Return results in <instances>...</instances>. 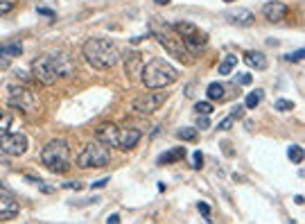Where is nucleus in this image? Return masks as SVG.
<instances>
[{
  "label": "nucleus",
  "mask_w": 305,
  "mask_h": 224,
  "mask_svg": "<svg viewBox=\"0 0 305 224\" xmlns=\"http://www.w3.org/2000/svg\"><path fill=\"white\" fill-rule=\"evenodd\" d=\"M21 52H23L21 41H5V43H0V70L10 68L12 59H14V57H19Z\"/></svg>",
  "instance_id": "9b49d317"
},
{
  "label": "nucleus",
  "mask_w": 305,
  "mask_h": 224,
  "mask_svg": "<svg viewBox=\"0 0 305 224\" xmlns=\"http://www.w3.org/2000/svg\"><path fill=\"white\" fill-rule=\"evenodd\" d=\"M140 79L147 88L156 91V88H165L170 84H174L179 79V73L170 61L161 59V57H154V59H149L140 68Z\"/></svg>",
  "instance_id": "7ed1b4c3"
},
{
  "label": "nucleus",
  "mask_w": 305,
  "mask_h": 224,
  "mask_svg": "<svg viewBox=\"0 0 305 224\" xmlns=\"http://www.w3.org/2000/svg\"><path fill=\"white\" fill-rule=\"evenodd\" d=\"M197 127H199V129H208L210 127V120L206 118V116L197 114Z\"/></svg>",
  "instance_id": "cd10ccee"
},
{
  "label": "nucleus",
  "mask_w": 305,
  "mask_h": 224,
  "mask_svg": "<svg viewBox=\"0 0 305 224\" xmlns=\"http://www.w3.org/2000/svg\"><path fill=\"white\" fill-rule=\"evenodd\" d=\"M118 125L113 123H102L95 127V138L102 143H106V145H115V141H118Z\"/></svg>",
  "instance_id": "4468645a"
},
{
  "label": "nucleus",
  "mask_w": 305,
  "mask_h": 224,
  "mask_svg": "<svg viewBox=\"0 0 305 224\" xmlns=\"http://www.w3.org/2000/svg\"><path fill=\"white\" fill-rule=\"evenodd\" d=\"M197 208L201 210V215L206 217V222H210V206H208V204H204V201H199V204H197Z\"/></svg>",
  "instance_id": "c85d7f7f"
},
{
  "label": "nucleus",
  "mask_w": 305,
  "mask_h": 224,
  "mask_svg": "<svg viewBox=\"0 0 305 224\" xmlns=\"http://www.w3.org/2000/svg\"><path fill=\"white\" fill-rule=\"evenodd\" d=\"M233 123H235V118H233V116H231V118H226V120H222V123H219V125H217V129H222V132H228V129H231V127H233Z\"/></svg>",
  "instance_id": "c756f323"
},
{
  "label": "nucleus",
  "mask_w": 305,
  "mask_h": 224,
  "mask_svg": "<svg viewBox=\"0 0 305 224\" xmlns=\"http://www.w3.org/2000/svg\"><path fill=\"white\" fill-rule=\"evenodd\" d=\"M303 55H305L303 50H296V52H291V55H287V61H296V64H298V61H303Z\"/></svg>",
  "instance_id": "7c9ffc66"
},
{
  "label": "nucleus",
  "mask_w": 305,
  "mask_h": 224,
  "mask_svg": "<svg viewBox=\"0 0 305 224\" xmlns=\"http://www.w3.org/2000/svg\"><path fill=\"white\" fill-rule=\"evenodd\" d=\"M181 39H183V46H186L188 55H201L206 50V46H208V37L204 32H199V28L192 30L190 34H186Z\"/></svg>",
  "instance_id": "9d476101"
},
{
  "label": "nucleus",
  "mask_w": 305,
  "mask_h": 224,
  "mask_svg": "<svg viewBox=\"0 0 305 224\" xmlns=\"http://www.w3.org/2000/svg\"><path fill=\"white\" fill-rule=\"evenodd\" d=\"M242 114H244V106H240V104H235L233 106V118H242Z\"/></svg>",
  "instance_id": "72a5a7b5"
},
{
  "label": "nucleus",
  "mask_w": 305,
  "mask_h": 224,
  "mask_svg": "<svg viewBox=\"0 0 305 224\" xmlns=\"http://www.w3.org/2000/svg\"><path fill=\"white\" fill-rule=\"evenodd\" d=\"M195 111L201 114V116H208V114H213V104H210V102H197Z\"/></svg>",
  "instance_id": "393cba45"
},
{
  "label": "nucleus",
  "mask_w": 305,
  "mask_h": 224,
  "mask_svg": "<svg viewBox=\"0 0 305 224\" xmlns=\"http://www.w3.org/2000/svg\"><path fill=\"white\" fill-rule=\"evenodd\" d=\"M165 100H168V95H165V93L154 91V93H145V95L136 97L131 106L138 111V114H145V116H149V114H156V111H159L161 106L165 104Z\"/></svg>",
  "instance_id": "1a4fd4ad"
},
{
  "label": "nucleus",
  "mask_w": 305,
  "mask_h": 224,
  "mask_svg": "<svg viewBox=\"0 0 305 224\" xmlns=\"http://www.w3.org/2000/svg\"><path fill=\"white\" fill-rule=\"evenodd\" d=\"M0 152L7 156H21L28 152V136L25 134H0Z\"/></svg>",
  "instance_id": "6e6552de"
},
{
  "label": "nucleus",
  "mask_w": 305,
  "mask_h": 224,
  "mask_svg": "<svg viewBox=\"0 0 305 224\" xmlns=\"http://www.w3.org/2000/svg\"><path fill=\"white\" fill-rule=\"evenodd\" d=\"M177 136L181 141H197V127H181L177 132Z\"/></svg>",
  "instance_id": "5701e85b"
},
{
  "label": "nucleus",
  "mask_w": 305,
  "mask_h": 224,
  "mask_svg": "<svg viewBox=\"0 0 305 224\" xmlns=\"http://www.w3.org/2000/svg\"><path fill=\"white\" fill-rule=\"evenodd\" d=\"M224 3H233V0H224Z\"/></svg>",
  "instance_id": "a19ab883"
},
{
  "label": "nucleus",
  "mask_w": 305,
  "mask_h": 224,
  "mask_svg": "<svg viewBox=\"0 0 305 224\" xmlns=\"http://www.w3.org/2000/svg\"><path fill=\"white\" fill-rule=\"evenodd\" d=\"M237 84H251V79H253V77H251V75L249 73H242V75H237Z\"/></svg>",
  "instance_id": "2f4dec72"
},
{
  "label": "nucleus",
  "mask_w": 305,
  "mask_h": 224,
  "mask_svg": "<svg viewBox=\"0 0 305 224\" xmlns=\"http://www.w3.org/2000/svg\"><path fill=\"white\" fill-rule=\"evenodd\" d=\"M235 64H237V57H235V55H226V59H224L222 64H219L217 73L226 77V75H231V73H233V68H235Z\"/></svg>",
  "instance_id": "aec40b11"
},
{
  "label": "nucleus",
  "mask_w": 305,
  "mask_h": 224,
  "mask_svg": "<svg viewBox=\"0 0 305 224\" xmlns=\"http://www.w3.org/2000/svg\"><path fill=\"white\" fill-rule=\"evenodd\" d=\"M12 12V3H5V0H0V14H7Z\"/></svg>",
  "instance_id": "f704fd0d"
},
{
  "label": "nucleus",
  "mask_w": 305,
  "mask_h": 224,
  "mask_svg": "<svg viewBox=\"0 0 305 224\" xmlns=\"http://www.w3.org/2000/svg\"><path fill=\"white\" fill-rule=\"evenodd\" d=\"M7 102L14 109H21L23 114H34L39 109V100L28 86H21V84H10L7 86Z\"/></svg>",
  "instance_id": "0eeeda50"
},
{
  "label": "nucleus",
  "mask_w": 305,
  "mask_h": 224,
  "mask_svg": "<svg viewBox=\"0 0 305 224\" xmlns=\"http://www.w3.org/2000/svg\"><path fill=\"white\" fill-rule=\"evenodd\" d=\"M149 30H151V34L156 37V41H159L161 46H163L172 57H177V59H183V61L188 59V50H186V46H183L181 34L174 32L170 23L161 25V23H156V21H151Z\"/></svg>",
  "instance_id": "39448f33"
},
{
  "label": "nucleus",
  "mask_w": 305,
  "mask_h": 224,
  "mask_svg": "<svg viewBox=\"0 0 305 224\" xmlns=\"http://www.w3.org/2000/svg\"><path fill=\"white\" fill-rule=\"evenodd\" d=\"M192 168L195 170L204 168V154H201V152H195V154H192Z\"/></svg>",
  "instance_id": "bb28decb"
},
{
  "label": "nucleus",
  "mask_w": 305,
  "mask_h": 224,
  "mask_svg": "<svg viewBox=\"0 0 305 224\" xmlns=\"http://www.w3.org/2000/svg\"><path fill=\"white\" fill-rule=\"evenodd\" d=\"M262 14L267 21L278 23V21H282L287 16V5L285 3H278V0H271V3H267V5L262 7Z\"/></svg>",
  "instance_id": "2eb2a0df"
},
{
  "label": "nucleus",
  "mask_w": 305,
  "mask_h": 224,
  "mask_svg": "<svg viewBox=\"0 0 305 224\" xmlns=\"http://www.w3.org/2000/svg\"><path fill=\"white\" fill-rule=\"evenodd\" d=\"M140 138H142V134L138 132V129H133V127H127V129H120L118 132V141H115V147H120V150H133V147L140 143Z\"/></svg>",
  "instance_id": "ddd939ff"
},
{
  "label": "nucleus",
  "mask_w": 305,
  "mask_h": 224,
  "mask_svg": "<svg viewBox=\"0 0 305 224\" xmlns=\"http://www.w3.org/2000/svg\"><path fill=\"white\" fill-rule=\"evenodd\" d=\"M273 106H276V111H280V114H285V111L294 109V104H291L289 100H276V104H273Z\"/></svg>",
  "instance_id": "a878e982"
},
{
  "label": "nucleus",
  "mask_w": 305,
  "mask_h": 224,
  "mask_svg": "<svg viewBox=\"0 0 305 224\" xmlns=\"http://www.w3.org/2000/svg\"><path fill=\"white\" fill-rule=\"evenodd\" d=\"M222 145H224V152H226L228 156H233V150H231V147H228V143H222Z\"/></svg>",
  "instance_id": "58836bf2"
},
{
  "label": "nucleus",
  "mask_w": 305,
  "mask_h": 224,
  "mask_svg": "<svg viewBox=\"0 0 305 224\" xmlns=\"http://www.w3.org/2000/svg\"><path fill=\"white\" fill-rule=\"evenodd\" d=\"M224 91H226V86H224V84L213 82L208 86V91H206V95H208L210 100H217L219 102V100H224V97H226V93H224Z\"/></svg>",
  "instance_id": "6ab92c4d"
},
{
  "label": "nucleus",
  "mask_w": 305,
  "mask_h": 224,
  "mask_svg": "<svg viewBox=\"0 0 305 224\" xmlns=\"http://www.w3.org/2000/svg\"><path fill=\"white\" fill-rule=\"evenodd\" d=\"M64 188H75V190H79V188H82V183H77V181H75V183H66Z\"/></svg>",
  "instance_id": "4c0bfd02"
},
{
  "label": "nucleus",
  "mask_w": 305,
  "mask_h": 224,
  "mask_svg": "<svg viewBox=\"0 0 305 224\" xmlns=\"http://www.w3.org/2000/svg\"><path fill=\"white\" fill-rule=\"evenodd\" d=\"M186 156V147H174V150H168L159 156V165H170V163H177Z\"/></svg>",
  "instance_id": "f3484780"
},
{
  "label": "nucleus",
  "mask_w": 305,
  "mask_h": 224,
  "mask_svg": "<svg viewBox=\"0 0 305 224\" xmlns=\"http://www.w3.org/2000/svg\"><path fill=\"white\" fill-rule=\"evenodd\" d=\"M82 55L93 68H113L120 59V48L109 39H88L82 48Z\"/></svg>",
  "instance_id": "f03ea898"
},
{
  "label": "nucleus",
  "mask_w": 305,
  "mask_h": 224,
  "mask_svg": "<svg viewBox=\"0 0 305 224\" xmlns=\"http://www.w3.org/2000/svg\"><path fill=\"white\" fill-rule=\"evenodd\" d=\"M109 161H111V152H109V147H106V143H102V141L86 143L84 150L79 152V156H77V165L82 170H86V168H104Z\"/></svg>",
  "instance_id": "423d86ee"
},
{
  "label": "nucleus",
  "mask_w": 305,
  "mask_h": 224,
  "mask_svg": "<svg viewBox=\"0 0 305 224\" xmlns=\"http://www.w3.org/2000/svg\"><path fill=\"white\" fill-rule=\"evenodd\" d=\"M19 215V201L10 195V192L0 190V222L14 219Z\"/></svg>",
  "instance_id": "f8f14e48"
},
{
  "label": "nucleus",
  "mask_w": 305,
  "mask_h": 224,
  "mask_svg": "<svg viewBox=\"0 0 305 224\" xmlns=\"http://www.w3.org/2000/svg\"><path fill=\"white\" fill-rule=\"evenodd\" d=\"M244 61L251 66V68H255V70H264V68H267V57H264L262 52H258V50L246 52Z\"/></svg>",
  "instance_id": "a211bd4d"
},
{
  "label": "nucleus",
  "mask_w": 305,
  "mask_h": 224,
  "mask_svg": "<svg viewBox=\"0 0 305 224\" xmlns=\"http://www.w3.org/2000/svg\"><path fill=\"white\" fill-rule=\"evenodd\" d=\"M12 114H7V111H0V132H7V129L12 127Z\"/></svg>",
  "instance_id": "b1692460"
},
{
  "label": "nucleus",
  "mask_w": 305,
  "mask_h": 224,
  "mask_svg": "<svg viewBox=\"0 0 305 224\" xmlns=\"http://www.w3.org/2000/svg\"><path fill=\"white\" fill-rule=\"evenodd\" d=\"M260 102H262V91L249 93V95H246V100H244V109H255Z\"/></svg>",
  "instance_id": "412c9836"
},
{
  "label": "nucleus",
  "mask_w": 305,
  "mask_h": 224,
  "mask_svg": "<svg viewBox=\"0 0 305 224\" xmlns=\"http://www.w3.org/2000/svg\"><path fill=\"white\" fill-rule=\"evenodd\" d=\"M226 21L228 23H233V25H240V28H249V25H253V12H249V10H231V12H226Z\"/></svg>",
  "instance_id": "dca6fc26"
},
{
  "label": "nucleus",
  "mask_w": 305,
  "mask_h": 224,
  "mask_svg": "<svg viewBox=\"0 0 305 224\" xmlns=\"http://www.w3.org/2000/svg\"><path fill=\"white\" fill-rule=\"evenodd\" d=\"M37 12H39V14H43V16H50V19H55V12L48 10V7H41V5H39V7H37Z\"/></svg>",
  "instance_id": "473e14b6"
},
{
  "label": "nucleus",
  "mask_w": 305,
  "mask_h": 224,
  "mask_svg": "<svg viewBox=\"0 0 305 224\" xmlns=\"http://www.w3.org/2000/svg\"><path fill=\"white\" fill-rule=\"evenodd\" d=\"M106 222H111V224H118V222H120V215H118V213L109 215V217H106Z\"/></svg>",
  "instance_id": "e433bc0d"
},
{
  "label": "nucleus",
  "mask_w": 305,
  "mask_h": 224,
  "mask_svg": "<svg viewBox=\"0 0 305 224\" xmlns=\"http://www.w3.org/2000/svg\"><path fill=\"white\" fill-rule=\"evenodd\" d=\"M75 73V64L68 59V55L57 52V55H41L32 61V75L41 84L50 86L59 77H70Z\"/></svg>",
  "instance_id": "f257e3e1"
},
{
  "label": "nucleus",
  "mask_w": 305,
  "mask_h": 224,
  "mask_svg": "<svg viewBox=\"0 0 305 224\" xmlns=\"http://www.w3.org/2000/svg\"><path fill=\"white\" fill-rule=\"evenodd\" d=\"M41 163L55 174L68 172L70 170V147H68V143L61 141V138L50 141L41 152Z\"/></svg>",
  "instance_id": "20e7f679"
},
{
  "label": "nucleus",
  "mask_w": 305,
  "mask_h": 224,
  "mask_svg": "<svg viewBox=\"0 0 305 224\" xmlns=\"http://www.w3.org/2000/svg\"><path fill=\"white\" fill-rule=\"evenodd\" d=\"M106 183H109V177H106V179H100V181H95V183H93V188H104Z\"/></svg>",
  "instance_id": "c9c22d12"
},
{
  "label": "nucleus",
  "mask_w": 305,
  "mask_h": 224,
  "mask_svg": "<svg viewBox=\"0 0 305 224\" xmlns=\"http://www.w3.org/2000/svg\"><path fill=\"white\" fill-rule=\"evenodd\" d=\"M287 156H289L291 163H303V147H300V145H289Z\"/></svg>",
  "instance_id": "4be33fe9"
},
{
  "label": "nucleus",
  "mask_w": 305,
  "mask_h": 224,
  "mask_svg": "<svg viewBox=\"0 0 305 224\" xmlns=\"http://www.w3.org/2000/svg\"><path fill=\"white\" fill-rule=\"evenodd\" d=\"M154 3H156V5H168L170 0H154Z\"/></svg>",
  "instance_id": "ea45409f"
}]
</instances>
